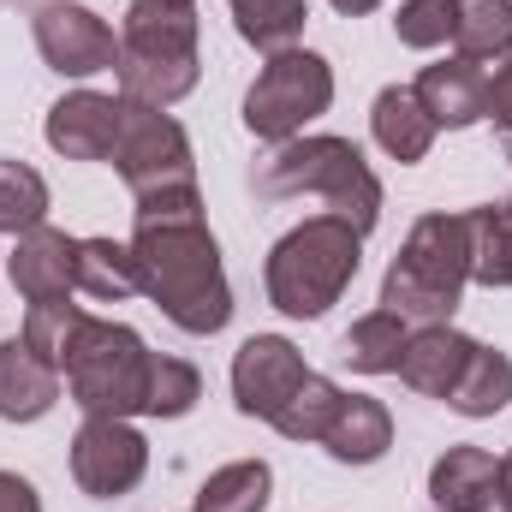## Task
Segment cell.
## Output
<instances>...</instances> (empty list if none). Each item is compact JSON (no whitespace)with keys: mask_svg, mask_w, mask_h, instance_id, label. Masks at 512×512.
I'll list each match as a JSON object with an SVG mask.
<instances>
[{"mask_svg":"<svg viewBox=\"0 0 512 512\" xmlns=\"http://www.w3.org/2000/svg\"><path fill=\"white\" fill-rule=\"evenodd\" d=\"M6 274L18 286L24 304H42V298H72L78 292V239L60 233V227H30L12 239V256H6Z\"/></svg>","mask_w":512,"mask_h":512,"instance_id":"13","label":"cell"},{"mask_svg":"<svg viewBox=\"0 0 512 512\" xmlns=\"http://www.w3.org/2000/svg\"><path fill=\"white\" fill-rule=\"evenodd\" d=\"M340 399H346V387L328 382V376H304V387L280 405V417H274V429L286 435V441H316L322 447V435H328V423H334V411H340Z\"/></svg>","mask_w":512,"mask_h":512,"instance_id":"27","label":"cell"},{"mask_svg":"<svg viewBox=\"0 0 512 512\" xmlns=\"http://www.w3.org/2000/svg\"><path fill=\"white\" fill-rule=\"evenodd\" d=\"M429 501L435 512H495L501 501V459L489 447H447L429 465Z\"/></svg>","mask_w":512,"mask_h":512,"instance_id":"16","label":"cell"},{"mask_svg":"<svg viewBox=\"0 0 512 512\" xmlns=\"http://www.w3.org/2000/svg\"><path fill=\"white\" fill-rule=\"evenodd\" d=\"M149 346L143 334L126 322H102V316H84L66 358H60V376L66 393L84 417H143V393H149Z\"/></svg>","mask_w":512,"mask_h":512,"instance_id":"7","label":"cell"},{"mask_svg":"<svg viewBox=\"0 0 512 512\" xmlns=\"http://www.w3.org/2000/svg\"><path fill=\"white\" fill-rule=\"evenodd\" d=\"M370 131H376V143L399 167H411V161H423L435 149V120L423 114V102H417L411 84H387L382 96L370 102Z\"/></svg>","mask_w":512,"mask_h":512,"instance_id":"19","label":"cell"},{"mask_svg":"<svg viewBox=\"0 0 512 512\" xmlns=\"http://www.w3.org/2000/svg\"><path fill=\"white\" fill-rule=\"evenodd\" d=\"M453 48L465 60H507L512 54V0H459Z\"/></svg>","mask_w":512,"mask_h":512,"instance_id":"25","label":"cell"},{"mask_svg":"<svg viewBox=\"0 0 512 512\" xmlns=\"http://www.w3.org/2000/svg\"><path fill=\"white\" fill-rule=\"evenodd\" d=\"M227 6H233V30L256 54H280L304 42V18H310L304 0H227Z\"/></svg>","mask_w":512,"mask_h":512,"instance_id":"23","label":"cell"},{"mask_svg":"<svg viewBox=\"0 0 512 512\" xmlns=\"http://www.w3.org/2000/svg\"><path fill=\"white\" fill-rule=\"evenodd\" d=\"M120 96L143 108H173L203 78L197 48V6L185 0H131L120 24Z\"/></svg>","mask_w":512,"mask_h":512,"instance_id":"5","label":"cell"},{"mask_svg":"<svg viewBox=\"0 0 512 512\" xmlns=\"http://www.w3.org/2000/svg\"><path fill=\"white\" fill-rule=\"evenodd\" d=\"M465 215H471V280L489 292H512V197Z\"/></svg>","mask_w":512,"mask_h":512,"instance_id":"22","label":"cell"},{"mask_svg":"<svg viewBox=\"0 0 512 512\" xmlns=\"http://www.w3.org/2000/svg\"><path fill=\"white\" fill-rule=\"evenodd\" d=\"M60 382L66 376L24 334L0 340V423H36V417H48L54 399H60Z\"/></svg>","mask_w":512,"mask_h":512,"instance_id":"17","label":"cell"},{"mask_svg":"<svg viewBox=\"0 0 512 512\" xmlns=\"http://www.w3.org/2000/svg\"><path fill=\"white\" fill-rule=\"evenodd\" d=\"M137 292L179 334H221L233 322V286L221 268V245L203 215H167L131 227Z\"/></svg>","mask_w":512,"mask_h":512,"instance_id":"1","label":"cell"},{"mask_svg":"<svg viewBox=\"0 0 512 512\" xmlns=\"http://www.w3.org/2000/svg\"><path fill=\"white\" fill-rule=\"evenodd\" d=\"M0 6H30V12H42V6H54V0H0Z\"/></svg>","mask_w":512,"mask_h":512,"instance_id":"36","label":"cell"},{"mask_svg":"<svg viewBox=\"0 0 512 512\" xmlns=\"http://www.w3.org/2000/svg\"><path fill=\"white\" fill-rule=\"evenodd\" d=\"M48 221V179L30 161H0V233H30Z\"/></svg>","mask_w":512,"mask_h":512,"instance_id":"28","label":"cell"},{"mask_svg":"<svg viewBox=\"0 0 512 512\" xmlns=\"http://www.w3.org/2000/svg\"><path fill=\"white\" fill-rule=\"evenodd\" d=\"M149 471V441L131 429V417H84L72 435V483L90 501H120Z\"/></svg>","mask_w":512,"mask_h":512,"instance_id":"10","label":"cell"},{"mask_svg":"<svg viewBox=\"0 0 512 512\" xmlns=\"http://www.w3.org/2000/svg\"><path fill=\"white\" fill-rule=\"evenodd\" d=\"M30 36H36V54L60 78H96L120 66V30L102 12H90L84 0H54L30 12Z\"/></svg>","mask_w":512,"mask_h":512,"instance_id":"9","label":"cell"},{"mask_svg":"<svg viewBox=\"0 0 512 512\" xmlns=\"http://www.w3.org/2000/svg\"><path fill=\"white\" fill-rule=\"evenodd\" d=\"M471 346L477 340L459 334L453 322H423V328H411L393 376L411 387V393H423V399H447L453 382H459V370H465V358H471Z\"/></svg>","mask_w":512,"mask_h":512,"instance_id":"15","label":"cell"},{"mask_svg":"<svg viewBox=\"0 0 512 512\" xmlns=\"http://www.w3.org/2000/svg\"><path fill=\"white\" fill-rule=\"evenodd\" d=\"M501 512H512V447L501 453V501H495Z\"/></svg>","mask_w":512,"mask_h":512,"instance_id":"34","label":"cell"},{"mask_svg":"<svg viewBox=\"0 0 512 512\" xmlns=\"http://www.w3.org/2000/svg\"><path fill=\"white\" fill-rule=\"evenodd\" d=\"M328 108H334V66L316 48H280V54H268V66L245 90L239 120H245L256 143H292Z\"/></svg>","mask_w":512,"mask_h":512,"instance_id":"8","label":"cell"},{"mask_svg":"<svg viewBox=\"0 0 512 512\" xmlns=\"http://www.w3.org/2000/svg\"><path fill=\"white\" fill-rule=\"evenodd\" d=\"M0 512H42L36 483H30V477H18V471H0Z\"/></svg>","mask_w":512,"mask_h":512,"instance_id":"33","label":"cell"},{"mask_svg":"<svg viewBox=\"0 0 512 512\" xmlns=\"http://www.w3.org/2000/svg\"><path fill=\"white\" fill-rule=\"evenodd\" d=\"M453 24H459V0H399L393 12V36L405 48H441L453 42Z\"/></svg>","mask_w":512,"mask_h":512,"instance_id":"31","label":"cell"},{"mask_svg":"<svg viewBox=\"0 0 512 512\" xmlns=\"http://www.w3.org/2000/svg\"><path fill=\"white\" fill-rule=\"evenodd\" d=\"M251 191L262 203L316 197L322 215H340L358 233H376V221H382V179H376V167L364 161V149L352 137H334V131L274 143V155H262L251 167Z\"/></svg>","mask_w":512,"mask_h":512,"instance_id":"2","label":"cell"},{"mask_svg":"<svg viewBox=\"0 0 512 512\" xmlns=\"http://www.w3.org/2000/svg\"><path fill=\"white\" fill-rule=\"evenodd\" d=\"M358 268H364V233L340 215H310L274 239V251L262 262V292L280 316L316 322L346 298Z\"/></svg>","mask_w":512,"mask_h":512,"instance_id":"3","label":"cell"},{"mask_svg":"<svg viewBox=\"0 0 512 512\" xmlns=\"http://www.w3.org/2000/svg\"><path fill=\"white\" fill-rule=\"evenodd\" d=\"M120 167L131 191V215L137 221H167V215H203V191H197V155H191V137L185 126L167 114V108H143L126 102V120H120V143L108 155Z\"/></svg>","mask_w":512,"mask_h":512,"instance_id":"6","label":"cell"},{"mask_svg":"<svg viewBox=\"0 0 512 512\" xmlns=\"http://www.w3.org/2000/svg\"><path fill=\"white\" fill-rule=\"evenodd\" d=\"M197 399H203V376H197V364H185V358H173V352H155V358H149L143 417H185Z\"/></svg>","mask_w":512,"mask_h":512,"instance_id":"29","label":"cell"},{"mask_svg":"<svg viewBox=\"0 0 512 512\" xmlns=\"http://www.w3.org/2000/svg\"><path fill=\"white\" fill-rule=\"evenodd\" d=\"M322 447H328L334 465H376L393 447V411L382 399H370V393H346L334 423H328V435H322Z\"/></svg>","mask_w":512,"mask_h":512,"instance_id":"18","label":"cell"},{"mask_svg":"<svg viewBox=\"0 0 512 512\" xmlns=\"http://www.w3.org/2000/svg\"><path fill=\"white\" fill-rule=\"evenodd\" d=\"M185 6H197V0H185Z\"/></svg>","mask_w":512,"mask_h":512,"instance_id":"37","label":"cell"},{"mask_svg":"<svg viewBox=\"0 0 512 512\" xmlns=\"http://www.w3.org/2000/svg\"><path fill=\"white\" fill-rule=\"evenodd\" d=\"M483 120H495V131L512 143V54L495 66V78H489V108H483Z\"/></svg>","mask_w":512,"mask_h":512,"instance_id":"32","label":"cell"},{"mask_svg":"<svg viewBox=\"0 0 512 512\" xmlns=\"http://www.w3.org/2000/svg\"><path fill=\"white\" fill-rule=\"evenodd\" d=\"M268 495H274L268 459H233V465L209 471V483L197 489L191 512H268Z\"/></svg>","mask_w":512,"mask_h":512,"instance_id":"24","label":"cell"},{"mask_svg":"<svg viewBox=\"0 0 512 512\" xmlns=\"http://www.w3.org/2000/svg\"><path fill=\"white\" fill-rule=\"evenodd\" d=\"M304 376H310V364L286 334H251L233 352V405H239V417L274 423L280 405L304 387Z\"/></svg>","mask_w":512,"mask_h":512,"instance_id":"11","label":"cell"},{"mask_svg":"<svg viewBox=\"0 0 512 512\" xmlns=\"http://www.w3.org/2000/svg\"><path fill=\"white\" fill-rule=\"evenodd\" d=\"M411 90H417L423 114L435 120V131H465V126H477V120H483V108H489V72H483L477 60H465V54L423 66Z\"/></svg>","mask_w":512,"mask_h":512,"instance_id":"14","label":"cell"},{"mask_svg":"<svg viewBox=\"0 0 512 512\" xmlns=\"http://www.w3.org/2000/svg\"><path fill=\"white\" fill-rule=\"evenodd\" d=\"M78 292L102 298V304H120L137 292V262L131 245L120 239H78Z\"/></svg>","mask_w":512,"mask_h":512,"instance_id":"26","label":"cell"},{"mask_svg":"<svg viewBox=\"0 0 512 512\" xmlns=\"http://www.w3.org/2000/svg\"><path fill=\"white\" fill-rule=\"evenodd\" d=\"M405 340H411V322H405V316L370 310V316H358V322L340 334V364L358 370V376H393Z\"/></svg>","mask_w":512,"mask_h":512,"instance_id":"21","label":"cell"},{"mask_svg":"<svg viewBox=\"0 0 512 512\" xmlns=\"http://www.w3.org/2000/svg\"><path fill=\"white\" fill-rule=\"evenodd\" d=\"M84 316H90V310H84V304H72V298H42V304H30V310H24V328H18V334H24V340L54 364V370H60V358H66V346H72V334H78V322H84Z\"/></svg>","mask_w":512,"mask_h":512,"instance_id":"30","label":"cell"},{"mask_svg":"<svg viewBox=\"0 0 512 512\" xmlns=\"http://www.w3.org/2000/svg\"><path fill=\"white\" fill-rule=\"evenodd\" d=\"M328 6H334V12H346V18H364V12H376L382 0H328Z\"/></svg>","mask_w":512,"mask_h":512,"instance_id":"35","label":"cell"},{"mask_svg":"<svg viewBox=\"0 0 512 512\" xmlns=\"http://www.w3.org/2000/svg\"><path fill=\"white\" fill-rule=\"evenodd\" d=\"M120 120H126V96H102V90H72L48 108V149H60L66 161H108L120 143Z\"/></svg>","mask_w":512,"mask_h":512,"instance_id":"12","label":"cell"},{"mask_svg":"<svg viewBox=\"0 0 512 512\" xmlns=\"http://www.w3.org/2000/svg\"><path fill=\"white\" fill-rule=\"evenodd\" d=\"M471 286V215H417L399 256L382 274V310L405 316L411 328L423 322H453L459 298Z\"/></svg>","mask_w":512,"mask_h":512,"instance_id":"4","label":"cell"},{"mask_svg":"<svg viewBox=\"0 0 512 512\" xmlns=\"http://www.w3.org/2000/svg\"><path fill=\"white\" fill-rule=\"evenodd\" d=\"M507 399H512V358L477 340L465 370H459V382H453V393L441 405L459 411V417H495V411H507Z\"/></svg>","mask_w":512,"mask_h":512,"instance_id":"20","label":"cell"}]
</instances>
